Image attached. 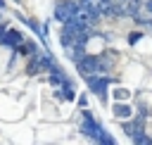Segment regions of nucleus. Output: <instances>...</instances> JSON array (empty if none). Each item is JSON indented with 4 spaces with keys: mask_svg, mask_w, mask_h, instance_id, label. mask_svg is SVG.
Returning <instances> with one entry per match:
<instances>
[{
    "mask_svg": "<svg viewBox=\"0 0 152 145\" xmlns=\"http://www.w3.org/2000/svg\"><path fill=\"white\" fill-rule=\"evenodd\" d=\"M81 116H83V119H81V131H83L86 135H90L93 140L104 143V145H112V143H114L112 138H107V133H104V131L100 128V124L90 116V112H88V109H83V114H81Z\"/></svg>",
    "mask_w": 152,
    "mask_h": 145,
    "instance_id": "f03ea898",
    "label": "nucleus"
},
{
    "mask_svg": "<svg viewBox=\"0 0 152 145\" xmlns=\"http://www.w3.org/2000/svg\"><path fill=\"white\" fill-rule=\"evenodd\" d=\"M76 69L81 71V74H86V76H93V74H97V76H104L107 74V69H109V59H107V55L104 57H90V55H78L76 59Z\"/></svg>",
    "mask_w": 152,
    "mask_h": 145,
    "instance_id": "f257e3e1",
    "label": "nucleus"
},
{
    "mask_svg": "<svg viewBox=\"0 0 152 145\" xmlns=\"http://www.w3.org/2000/svg\"><path fill=\"white\" fill-rule=\"evenodd\" d=\"M81 2H88V0H81Z\"/></svg>",
    "mask_w": 152,
    "mask_h": 145,
    "instance_id": "9b49d317",
    "label": "nucleus"
},
{
    "mask_svg": "<svg viewBox=\"0 0 152 145\" xmlns=\"http://www.w3.org/2000/svg\"><path fill=\"white\" fill-rule=\"evenodd\" d=\"M112 109H114V116H119V119H128V116L133 114V109H131L128 105H124L121 100H119V102H116V105H114Z\"/></svg>",
    "mask_w": 152,
    "mask_h": 145,
    "instance_id": "0eeeda50",
    "label": "nucleus"
},
{
    "mask_svg": "<svg viewBox=\"0 0 152 145\" xmlns=\"http://www.w3.org/2000/svg\"><path fill=\"white\" fill-rule=\"evenodd\" d=\"M114 97L124 102V100H128V97H131V93H128V90H116V93H114Z\"/></svg>",
    "mask_w": 152,
    "mask_h": 145,
    "instance_id": "6e6552de",
    "label": "nucleus"
},
{
    "mask_svg": "<svg viewBox=\"0 0 152 145\" xmlns=\"http://www.w3.org/2000/svg\"><path fill=\"white\" fill-rule=\"evenodd\" d=\"M21 40H24V36L19 31H14V29H5V33L0 36V43L2 45H10V48H17Z\"/></svg>",
    "mask_w": 152,
    "mask_h": 145,
    "instance_id": "423d86ee",
    "label": "nucleus"
},
{
    "mask_svg": "<svg viewBox=\"0 0 152 145\" xmlns=\"http://www.w3.org/2000/svg\"><path fill=\"white\" fill-rule=\"evenodd\" d=\"M124 131H126V135H131V140H135L138 135L145 133V116H135V121H126Z\"/></svg>",
    "mask_w": 152,
    "mask_h": 145,
    "instance_id": "39448f33",
    "label": "nucleus"
},
{
    "mask_svg": "<svg viewBox=\"0 0 152 145\" xmlns=\"http://www.w3.org/2000/svg\"><path fill=\"white\" fill-rule=\"evenodd\" d=\"M76 7H78V2H69V0H62V2H57V7H55V17H57L59 21H69V19L74 17Z\"/></svg>",
    "mask_w": 152,
    "mask_h": 145,
    "instance_id": "7ed1b4c3",
    "label": "nucleus"
},
{
    "mask_svg": "<svg viewBox=\"0 0 152 145\" xmlns=\"http://www.w3.org/2000/svg\"><path fill=\"white\" fill-rule=\"evenodd\" d=\"M140 38H142V33H140V31H135V33H131V36H128V43L133 45V43H138Z\"/></svg>",
    "mask_w": 152,
    "mask_h": 145,
    "instance_id": "1a4fd4ad",
    "label": "nucleus"
},
{
    "mask_svg": "<svg viewBox=\"0 0 152 145\" xmlns=\"http://www.w3.org/2000/svg\"><path fill=\"white\" fill-rule=\"evenodd\" d=\"M145 7H147V10H150V12H152V2H145Z\"/></svg>",
    "mask_w": 152,
    "mask_h": 145,
    "instance_id": "9d476101",
    "label": "nucleus"
},
{
    "mask_svg": "<svg viewBox=\"0 0 152 145\" xmlns=\"http://www.w3.org/2000/svg\"><path fill=\"white\" fill-rule=\"evenodd\" d=\"M112 78H107V76H97V74H93L90 78H88V86H90V90L93 93H97L102 100H107V83H109Z\"/></svg>",
    "mask_w": 152,
    "mask_h": 145,
    "instance_id": "20e7f679",
    "label": "nucleus"
}]
</instances>
